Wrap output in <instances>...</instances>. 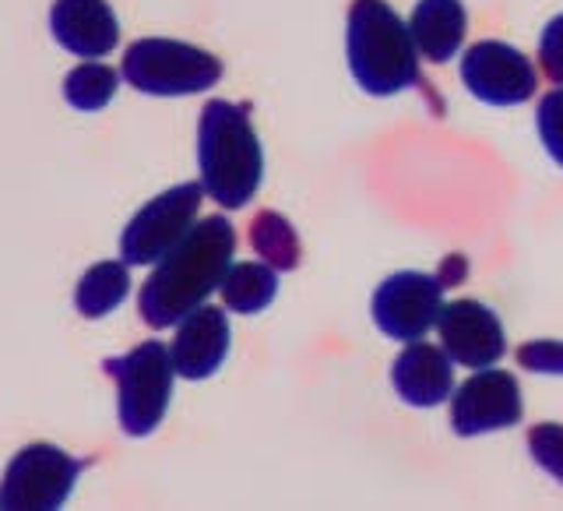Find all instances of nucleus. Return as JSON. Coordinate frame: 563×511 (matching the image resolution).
I'll use <instances>...</instances> for the list:
<instances>
[{
    "label": "nucleus",
    "mask_w": 563,
    "mask_h": 511,
    "mask_svg": "<svg viewBox=\"0 0 563 511\" xmlns=\"http://www.w3.org/2000/svg\"><path fill=\"white\" fill-rule=\"evenodd\" d=\"M444 290L448 282L440 275L427 272H398L391 279H384L374 293V322L398 343H416L422 339L440 317L444 307Z\"/></svg>",
    "instance_id": "8"
},
{
    "label": "nucleus",
    "mask_w": 563,
    "mask_h": 511,
    "mask_svg": "<svg viewBox=\"0 0 563 511\" xmlns=\"http://www.w3.org/2000/svg\"><path fill=\"white\" fill-rule=\"evenodd\" d=\"M201 184H180L152 198L137 216L128 222L120 237V254L128 264H155L169 247L180 243V237L194 226L201 208Z\"/></svg>",
    "instance_id": "7"
},
{
    "label": "nucleus",
    "mask_w": 563,
    "mask_h": 511,
    "mask_svg": "<svg viewBox=\"0 0 563 511\" xmlns=\"http://www.w3.org/2000/svg\"><path fill=\"white\" fill-rule=\"evenodd\" d=\"M117 381V416L131 437H148L163 423L173 395V360L163 343H141L128 357L106 360Z\"/></svg>",
    "instance_id": "5"
},
{
    "label": "nucleus",
    "mask_w": 563,
    "mask_h": 511,
    "mask_svg": "<svg viewBox=\"0 0 563 511\" xmlns=\"http://www.w3.org/2000/svg\"><path fill=\"white\" fill-rule=\"evenodd\" d=\"M521 367L539 370V374H563V346L560 343H532L518 352Z\"/></svg>",
    "instance_id": "23"
},
{
    "label": "nucleus",
    "mask_w": 563,
    "mask_h": 511,
    "mask_svg": "<svg viewBox=\"0 0 563 511\" xmlns=\"http://www.w3.org/2000/svg\"><path fill=\"white\" fill-rule=\"evenodd\" d=\"M462 81L468 93L489 106H518L536 96L539 75L521 50L500 40H483L468 46L462 61Z\"/></svg>",
    "instance_id": "9"
},
{
    "label": "nucleus",
    "mask_w": 563,
    "mask_h": 511,
    "mask_svg": "<svg viewBox=\"0 0 563 511\" xmlns=\"http://www.w3.org/2000/svg\"><path fill=\"white\" fill-rule=\"evenodd\" d=\"M440 328V346L457 367H493L504 352V325L500 317L493 314L479 300H454V304L440 307L437 317Z\"/></svg>",
    "instance_id": "11"
},
{
    "label": "nucleus",
    "mask_w": 563,
    "mask_h": 511,
    "mask_svg": "<svg viewBox=\"0 0 563 511\" xmlns=\"http://www.w3.org/2000/svg\"><path fill=\"white\" fill-rule=\"evenodd\" d=\"M539 64L545 70V78H550L553 85H563V14H556L553 22L542 29Z\"/></svg>",
    "instance_id": "22"
},
{
    "label": "nucleus",
    "mask_w": 563,
    "mask_h": 511,
    "mask_svg": "<svg viewBox=\"0 0 563 511\" xmlns=\"http://www.w3.org/2000/svg\"><path fill=\"white\" fill-rule=\"evenodd\" d=\"M233 254L236 229L225 216H205L201 222H194L180 243L155 261V272L141 286V322L148 328H173L222 286Z\"/></svg>",
    "instance_id": "1"
},
{
    "label": "nucleus",
    "mask_w": 563,
    "mask_h": 511,
    "mask_svg": "<svg viewBox=\"0 0 563 511\" xmlns=\"http://www.w3.org/2000/svg\"><path fill=\"white\" fill-rule=\"evenodd\" d=\"M81 469H85L81 458L67 455L57 445H46V441L25 445L4 469V480H0V508H11V511L60 508L70 498V490H75Z\"/></svg>",
    "instance_id": "6"
},
{
    "label": "nucleus",
    "mask_w": 563,
    "mask_h": 511,
    "mask_svg": "<svg viewBox=\"0 0 563 511\" xmlns=\"http://www.w3.org/2000/svg\"><path fill=\"white\" fill-rule=\"evenodd\" d=\"M528 448H532L536 463L563 483V427L560 423H539L528 434Z\"/></svg>",
    "instance_id": "20"
},
{
    "label": "nucleus",
    "mask_w": 563,
    "mask_h": 511,
    "mask_svg": "<svg viewBox=\"0 0 563 511\" xmlns=\"http://www.w3.org/2000/svg\"><path fill=\"white\" fill-rule=\"evenodd\" d=\"M465 29H468V11L462 0H419L409 22L419 57H427L433 64H448L462 50Z\"/></svg>",
    "instance_id": "15"
},
{
    "label": "nucleus",
    "mask_w": 563,
    "mask_h": 511,
    "mask_svg": "<svg viewBox=\"0 0 563 511\" xmlns=\"http://www.w3.org/2000/svg\"><path fill=\"white\" fill-rule=\"evenodd\" d=\"M349 67L369 96H395L422 85L419 50L409 25L384 0H352L349 8Z\"/></svg>",
    "instance_id": "3"
},
{
    "label": "nucleus",
    "mask_w": 563,
    "mask_h": 511,
    "mask_svg": "<svg viewBox=\"0 0 563 511\" xmlns=\"http://www.w3.org/2000/svg\"><path fill=\"white\" fill-rule=\"evenodd\" d=\"M117 85H120V75L110 64L85 61L64 78V99L81 113H99L102 106H110V99L117 96Z\"/></svg>",
    "instance_id": "18"
},
{
    "label": "nucleus",
    "mask_w": 563,
    "mask_h": 511,
    "mask_svg": "<svg viewBox=\"0 0 563 511\" xmlns=\"http://www.w3.org/2000/svg\"><path fill=\"white\" fill-rule=\"evenodd\" d=\"M123 78L145 96H194L219 85L222 61L180 40H137L123 53Z\"/></svg>",
    "instance_id": "4"
},
{
    "label": "nucleus",
    "mask_w": 563,
    "mask_h": 511,
    "mask_svg": "<svg viewBox=\"0 0 563 511\" xmlns=\"http://www.w3.org/2000/svg\"><path fill=\"white\" fill-rule=\"evenodd\" d=\"M229 352V322L219 307H194L176 322V339L169 346L173 370L187 381H205L222 367Z\"/></svg>",
    "instance_id": "12"
},
{
    "label": "nucleus",
    "mask_w": 563,
    "mask_h": 511,
    "mask_svg": "<svg viewBox=\"0 0 563 511\" xmlns=\"http://www.w3.org/2000/svg\"><path fill=\"white\" fill-rule=\"evenodd\" d=\"M219 290H222V300H225L229 311L257 314L275 300L278 275L268 261H240V264H229V272H225Z\"/></svg>",
    "instance_id": "17"
},
{
    "label": "nucleus",
    "mask_w": 563,
    "mask_h": 511,
    "mask_svg": "<svg viewBox=\"0 0 563 511\" xmlns=\"http://www.w3.org/2000/svg\"><path fill=\"white\" fill-rule=\"evenodd\" d=\"M251 243L275 272H292L299 264V237L289 219L278 216V211H261L251 226Z\"/></svg>",
    "instance_id": "19"
},
{
    "label": "nucleus",
    "mask_w": 563,
    "mask_h": 511,
    "mask_svg": "<svg viewBox=\"0 0 563 511\" xmlns=\"http://www.w3.org/2000/svg\"><path fill=\"white\" fill-rule=\"evenodd\" d=\"M201 187L222 208H243L261 187L264 155L243 106L211 99L198 120Z\"/></svg>",
    "instance_id": "2"
},
{
    "label": "nucleus",
    "mask_w": 563,
    "mask_h": 511,
    "mask_svg": "<svg viewBox=\"0 0 563 511\" xmlns=\"http://www.w3.org/2000/svg\"><path fill=\"white\" fill-rule=\"evenodd\" d=\"M131 264L128 261H99L92 264L75 290V307L81 317H106L117 311L131 293Z\"/></svg>",
    "instance_id": "16"
},
{
    "label": "nucleus",
    "mask_w": 563,
    "mask_h": 511,
    "mask_svg": "<svg viewBox=\"0 0 563 511\" xmlns=\"http://www.w3.org/2000/svg\"><path fill=\"white\" fill-rule=\"evenodd\" d=\"M49 29L67 53L85 61L106 57L120 40V22L106 0H57L49 11Z\"/></svg>",
    "instance_id": "13"
},
{
    "label": "nucleus",
    "mask_w": 563,
    "mask_h": 511,
    "mask_svg": "<svg viewBox=\"0 0 563 511\" xmlns=\"http://www.w3.org/2000/svg\"><path fill=\"white\" fill-rule=\"evenodd\" d=\"M521 420V388L507 370H479L451 395L454 434L475 437L489 431L515 427Z\"/></svg>",
    "instance_id": "10"
},
{
    "label": "nucleus",
    "mask_w": 563,
    "mask_h": 511,
    "mask_svg": "<svg viewBox=\"0 0 563 511\" xmlns=\"http://www.w3.org/2000/svg\"><path fill=\"white\" fill-rule=\"evenodd\" d=\"M391 381L401 402L419 405V410H430L440 405L454 388V367L444 346H430V343H409L401 349V357L391 367Z\"/></svg>",
    "instance_id": "14"
},
{
    "label": "nucleus",
    "mask_w": 563,
    "mask_h": 511,
    "mask_svg": "<svg viewBox=\"0 0 563 511\" xmlns=\"http://www.w3.org/2000/svg\"><path fill=\"white\" fill-rule=\"evenodd\" d=\"M539 138L545 152L553 155V163L563 166V88L542 96L539 102Z\"/></svg>",
    "instance_id": "21"
}]
</instances>
